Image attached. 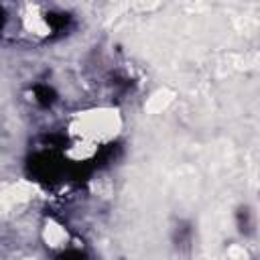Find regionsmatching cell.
<instances>
[{
  "label": "cell",
  "mask_w": 260,
  "mask_h": 260,
  "mask_svg": "<svg viewBox=\"0 0 260 260\" xmlns=\"http://www.w3.org/2000/svg\"><path fill=\"white\" fill-rule=\"evenodd\" d=\"M118 126H120V120H118L116 112H112V110H93V112H85L77 118L75 134L83 142H100V140L112 138L116 134Z\"/></svg>",
  "instance_id": "obj_1"
}]
</instances>
